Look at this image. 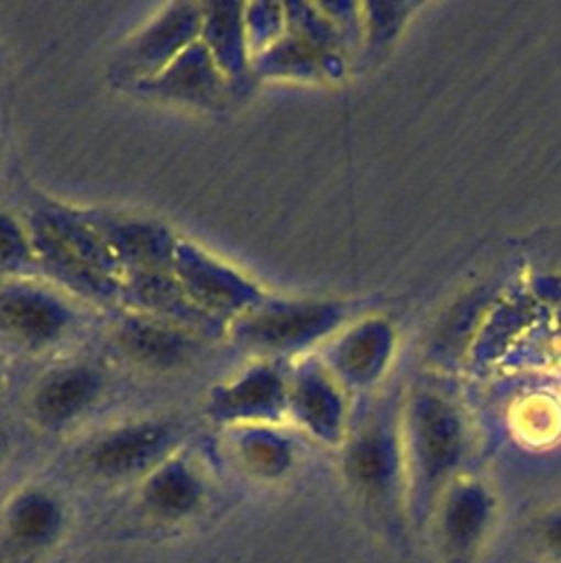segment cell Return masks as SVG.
Here are the masks:
<instances>
[{"mask_svg":"<svg viewBox=\"0 0 561 563\" xmlns=\"http://www.w3.org/2000/svg\"><path fill=\"white\" fill-rule=\"evenodd\" d=\"M495 519L497 501L484 484L475 479L451 482L429 517L440 563H475Z\"/></svg>","mask_w":561,"mask_h":563,"instance_id":"obj_1","label":"cell"},{"mask_svg":"<svg viewBox=\"0 0 561 563\" xmlns=\"http://www.w3.org/2000/svg\"><path fill=\"white\" fill-rule=\"evenodd\" d=\"M33 233L42 260L57 275L92 292L110 290V253L84 227L68 218L44 213L35 220Z\"/></svg>","mask_w":561,"mask_h":563,"instance_id":"obj_2","label":"cell"},{"mask_svg":"<svg viewBox=\"0 0 561 563\" xmlns=\"http://www.w3.org/2000/svg\"><path fill=\"white\" fill-rule=\"evenodd\" d=\"M334 310L330 306H290L266 314H257L242 328L249 343L264 347H293L334 323Z\"/></svg>","mask_w":561,"mask_h":563,"instance_id":"obj_3","label":"cell"},{"mask_svg":"<svg viewBox=\"0 0 561 563\" xmlns=\"http://www.w3.org/2000/svg\"><path fill=\"white\" fill-rule=\"evenodd\" d=\"M200 29V13L189 4H176L165 11L134 44L128 66L139 73L158 70L172 55L185 46Z\"/></svg>","mask_w":561,"mask_h":563,"instance_id":"obj_4","label":"cell"},{"mask_svg":"<svg viewBox=\"0 0 561 563\" xmlns=\"http://www.w3.org/2000/svg\"><path fill=\"white\" fill-rule=\"evenodd\" d=\"M167 429L136 424L101 440L92 451V464L106 475H128L147 466L165 446Z\"/></svg>","mask_w":561,"mask_h":563,"instance_id":"obj_5","label":"cell"},{"mask_svg":"<svg viewBox=\"0 0 561 563\" xmlns=\"http://www.w3.org/2000/svg\"><path fill=\"white\" fill-rule=\"evenodd\" d=\"M180 277L198 301L216 308H238L253 301L255 297V288H251L227 268L207 262L196 251L180 253Z\"/></svg>","mask_w":561,"mask_h":563,"instance_id":"obj_6","label":"cell"},{"mask_svg":"<svg viewBox=\"0 0 561 563\" xmlns=\"http://www.w3.org/2000/svg\"><path fill=\"white\" fill-rule=\"evenodd\" d=\"M62 323V308L35 290L15 288L0 295V325L26 341H46Z\"/></svg>","mask_w":561,"mask_h":563,"instance_id":"obj_7","label":"cell"},{"mask_svg":"<svg viewBox=\"0 0 561 563\" xmlns=\"http://www.w3.org/2000/svg\"><path fill=\"white\" fill-rule=\"evenodd\" d=\"M282 383L273 372L255 369L216 396L213 409L229 418L273 416L282 407Z\"/></svg>","mask_w":561,"mask_h":563,"instance_id":"obj_8","label":"cell"},{"mask_svg":"<svg viewBox=\"0 0 561 563\" xmlns=\"http://www.w3.org/2000/svg\"><path fill=\"white\" fill-rule=\"evenodd\" d=\"M156 88L165 95L207 103L218 95L220 79L213 70L211 53L202 46L185 48V53L172 64L165 75L156 77Z\"/></svg>","mask_w":561,"mask_h":563,"instance_id":"obj_9","label":"cell"},{"mask_svg":"<svg viewBox=\"0 0 561 563\" xmlns=\"http://www.w3.org/2000/svg\"><path fill=\"white\" fill-rule=\"evenodd\" d=\"M95 378L81 367H68L51 374L35 394V411L46 422L73 418L95 394Z\"/></svg>","mask_w":561,"mask_h":563,"instance_id":"obj_10","label":"cell"},{"mask_svg":"<svg viewBox=\"0 0 561 563\" xmlns=\"http://www.w3.org/2000/svg\"><path fill=\"white\" fill-rule=\"evenodd\" d=\"M295 409L299 418L321 435H332L339 420L334 394L315 376H304L295 389Z\"/></svg>","mask_w":561,"mask_h":563,"instance_id":"obj_11","label":"cell"},{"mask_svg":"<svg viewBox=\"0 0 561 563\" xmlns=\"http://www.w3.org/2000/svg\"><path fill=\"white\" fill-rule=\"evenodd\" d=\"M147 497L152 506L161 512L180 515L196 504L198 484L180 464H169L152 477L147 486Z\"/></svg>","mask_w":561,"mask_h":563,"instance_id":"obj_12","label":"cell"},{"mask_svg":"<svg viewBox=\"0 0 561 563\" xmlns=\"http://www.w3.org/2000/svg\"><path fill=\"white\" fill-rule=\"evenodd\" d=\"M59 526L57 506L40 493L24 495L11 512V530L24 543H42Z\"/></svg>","mask_w":561,"mask_h":563,"instance_id":"obj_13","label":"cell"},{"mask_svg":"<svg viewBox=\"0 0 561 563\" xmlns=\"http://www.w3.org/2000/svg\"><path fill=\"white\" fill-rule=\"evenodd\" d=\"M121 341L132 356L145 363H169L183 347L174 332L141 321H130L121 332Z\"/></svg>","mask_w":561,"mask_h":563,"instance_id":"obj_14","label":"cell"},{"mask_svg":"<svg viewBox=\"0 0 561 563\" xmlns=\"http://www.w3.org/2000/svg\"><path fill=\"white\" fill-rule=\"evenodd\" d=\"M238 7L233 4H213L211 13L207 15V35L213 46V55L222 68H229L231 73L240 68L242 62V37L238 29Z\"/></svg>","mask_w":561,"mask_h":563,"instance_id":"obj_15","label":"cell"},{"mask_svg":"<svg viewBox=\"0 0 561 563\" xmlns=\"http://www.w3.org/2000/svg\"><path fill=\"white\" fill-rule=\"evenodd\" d=\"M112 240L119 251L128 253V257L143 266H156L172 253L167 235L152 227H119L112 233Z\"/></svg>","mask_w":561,"mask_h":563,"instance_id":"obj_16","label":"cell"},{"mask_svg":"<svg viewBox=\"0 0 561 563\" xmlns=\"http://www.w3.org/2000/svg\"><path fill=\"white\" fill-rule=\"evenodd\" d=\"M136 288H139V297L145 299L147 306L161 310V312H169V314H183V317H191L194 308L191 301L185 297L183 288H178L172 279L156 275V273H143L136 277Z\"/></svg>","mask_w":561,"mask_h":563,"instance_id":"obj_17","label":"cell"},{"mask_svg":"<svg viewBox=\"0 0 561 563\" xmlns=\"http://www.w3.org/2000/svg\"><path fill=\"white\" fill-rule=\"evenodd\" d=\"M528 541L543 563H561V504L541 510L530 521Z\"/></svg>","mask_w":561,"mask_h":563,"instance_id":"obj_18","label":"cell"},{"mask_svg":"<svg viewBox=\"0 0 561 563\" xmlns=\"http://www.w3.org/2000/svg\"><path fill=\"white\" fill-rule=\"evenodd\" d=\"M244 453L251 462L257 464V468L262 471H279L284 468L286 460H288V451L284 446V442H279L273 435L266 433H255L244 442Z\"/></svg>","mask_w":561,"mask_h":563,"instance_id":"obj_19","label":"cell"},{"mask_svg":"<svg viewBox=\"0 0 561 563\" xmlns=\"http://www.w3.org/2000/svg\"><path fill=\"white\" fill-rule=\"evenodd\" d=\"M26 255V244L20 229L4 216H0V266L20 264Z\"/></svg>","mask_w":561,"mask_h":563,"instance_id":"obj_20","label":"cell"},{"mask_svg":"<svg viewBox=\"0 0 561 563\" xmlns=\"http://www.w3.org/2000/svg\"><path fill=\"white\" fill-rule=\"evenodd\" d=\"M0 451H2V438H0Z\"/></svg>","mask_w":561,"mask_h":563,"instance_id":"obj_21","label":"cell"}]
</instances>
